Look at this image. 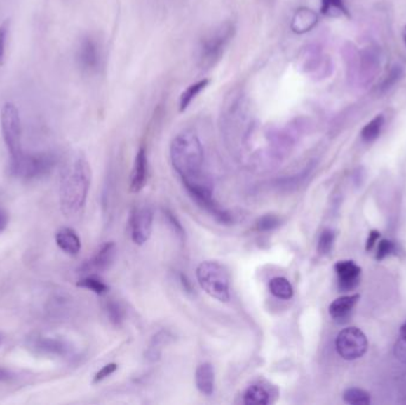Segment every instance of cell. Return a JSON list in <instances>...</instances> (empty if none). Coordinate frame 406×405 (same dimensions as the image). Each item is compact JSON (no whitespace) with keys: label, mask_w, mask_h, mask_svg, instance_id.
<instances>
[{"label":"cell","mask_w":406,"mask_h":405,"mask_svg":"<svg viewBox=\"0 0 406 405\" xmlns=\"http://www.w3.org/2000/svg\"><path fill=\"white\" fill-rule=\"evenodd\" d=\"M92 170L85 157H78L67 168L60 185V205L63 214L74 216L81 212L87 201Z\"/></svg>","instance_id":"obj_1"},{"label":"cell","mask_w":406,"mask_h":405,"mask_svg":"<svg viewBox=\"0 0 406 405\" xmlns=\"http://www.w3.org/2000/svg\"><path fill=\"white\" fill-rule=\"evenodd\" d=\"M170 159L182 182L201 181L203 147L193 131H184L175 137L170 147Z\"/></svg>","instance_id":"obj_2"},{"label":"cell","mask_w":406,"mask_h":405,"mask_svg":"<svg viewBox=\"0 0 406 405\" xmlns=\"http://www.w3.org/2000/svg\"><path fill=\"white\" fill-rule=\"evenodd\" d=\"M56 163L57 159L51 152H20L16 157H11L10 174L13 178L32 181L48 176L54 169Z\"/></svg>","instance_id":"obj_3"},{"label":"cell","mask_w":406,"mask_h":405,"mask_svg":"<svg viewBox=\"0 0 406 405\" xmlns=\"http://www.w3.org/2000/svg\"><path fill=\"white\" fill-rule=\"evenodd\" d=\"M196 278L209 296L224 303L231 300V278L227 269L220 263L202 262L196 269Z\"/></svg>","instance_id":"obj_4"},{"label":"cell","mask_w":406,"mask_h":405,"mask_svg":"<svg viewBox=\"0 0 406 405\" xmlns=\"http://www.w3.org/2000/svg\"><path fill=\"white\" fill-rule=\"evenodd\" d=\"M233 32L234 27L232 24L224 23L214 29L203 39L200 46V58H198L202 68H210L220 60L221 55L224 54V48L233 37Z\"/></svg>","instance_id":"obj_5"},{"label":"cell","mask_w":406,"mask_h":405,"mask_svg":"<svg viewBox=\"0 0 406 405\" xmlns=\"http://www.w3.org/2000/svg\"><path fill=\"white\" fill-rule=\"evenodd\" d=\"M183 185L190 197L193 199L198 207L205 209L209 215L213 216L214 219L220 224L229 225L232 223V215L226 209L220 207L217 201L214 200L212 188L202 181H186Z\"/></svg>","instance_id":"obj_6"},{"label":"cell","mask_w":406,"mask_h":405,"mask_svg":"<svg viewBox=\"0 0 406 405\" xmlns=\"http://www.w3.org/2000/svg\"><path fill=\"white\" fill-rule=\"evenodd\" d=\"M1 133L4 138L5 145L8 147L11 157H16L22 150V123H20V111L12 104L6 102L1 108Z\"/></svg>","instance_id":"obj_7"},{"label":"cell","mask_w":406,"mask_h":405,"mask_svg":"<svg viewBox=\"0 0 406 405\" xmlns=\"http://www.w3.org/2000/svg\"><path fill=\"white\" fill-rule=\"evenodd\" d=\"M335 346L341 358L346 360L359 359L367 351V338L359 328L349 327L337 334Z\"/></svg>","instance_id":"obj_8"},{"label":"cell","mask_w":406,"mask_h":405,"mask_svg":"<svg viewBox=\"0 0 406 405\" xmlns=\"http://www.w3.org/2000/svg\"><path fill=\"white\" fill-rule=\"evenodd\" d=\"M154 224V213L149 207H140L133 213L131 219V237L133 243L143 245L150 239Z\"/></svg>","instance_id":"obj_9"},{"label":"cell","mask_w":406,"mask_h":405,"mask_svg":"<svg viewBox=\"0 0 406 405\" xmlns=\"http://www.w3.org/2000/svg\"><path fill=\"white\" fill-rule=\"evenodd\" d=\"M76 58L81 69L87 73L97 72L101 62L100 46L97 41L92 37H85L82 39L78 48Z\"/></svg>","instance_id":"obj_10"},{"label":"cell","mask_w":406,"mask_h":405,"mask_svg":"<svg viewBox=\"0 0 406 405\" xmlns=\"http://www.w3.org/2000/svg\"><path fill=\"white\" fill-rule=\"evenodd\" d=\"M29 346L37 354L54 355V357H65L69 354L72 351V347L67 341L50 336H36L30 340Z\"/></svg>","instance_id":"obj_11"},{"label":"cell","mask_w":406,"mask_h":405,"mask_svg":"<svg viewBox=\"0 0 406 405\" xmlns=\"http://www.w3.org/2000/svg\"><path fill=\"white\" fill-rule=\"evenodd\" d=\"M335 272L337 276V286L341 291H352L359 286L361 277V267L352 260H342L335 264Z\"/></svg>","instance_id":"obj_12"},{"label":"cell","mask_w":406,"mask_h":405,"mask_svg":"<svg viewBox=\"0 0 406 405\" xmlns=\"http://www.w3.org/2000/svg\"><path fill=\"white\" fill-rule=\"evenodd\" d=\"M116 253V244L112 243V241L102 244L99 251L97 252V255L83 264L82 271L83 272H102V271L107 270L114 262Z\"/></svg>","instance_id":"obj_13"},{"label":"cell","mask_w":406,"mask_h":405,"mask_svg":"<svg viewBox=\"0 0 406 405\" xmlns=\"http://www.w3.org/2000/svg\"><path fill=\"white\" fill-rule=\"evenodd\" d=\"M195 384L198 390L205 396H212L215 390V372L213 365L203 363L198 365L195 372Z\"/></svg>","instance_id":"obj_14"},{"label":"cell","mask_w":406,"mask_h":405,"mask_svg":"<svg viewBox=\"0 0 406 405\" xmlns=\"http://www.w3.org/2000/svg\"><path fill=\"white\" fill-rule=\"evenodd\" d=\"M147 178V156L143 147L135 154V166L132 171L131 192L138 193L143 190Z\"/></svg>","instance_id":"obj_15"},{"label":"cell","mask_w":406,"mask_h":405,"mask_svg":"<svg viewBox=\"0 0 406 405\" xmlns=\"http://www.w3.org/2000/svg\"><path fill=\"white\" fill-rule=\"evenodd\" d=\"M56 244L57 246L66 252L67 255H76L81 250V240L79 238L78 233L73 228H61L56 233Z\"/></svg>","instance_id":"obj_16"},{"label":"cell","mask_w":406,"mask_h":405,"mask_svg":"<svg viewBox=\"0 0 406 405\" xmlns=\"http://www.w3.org/2000/svg\"><path fill=\"white\" fill-rule=\"evenodd\" d=\"M360 296L356 295H349V296H342L335 300V301L329 305V314L335 321H342L349 319V315L352 314L353 309L356 307V302L359 301Z\"/></svg>","instance_id":"obj_17"},{"label":"cell","mask_w":406,"mask_h":405,"mask_svg":"<svg viewBox=\"0 0 406 405\" xmlns=\"http://www.w3.org/2000/svg\"><path fill=\"white\" fill-rule=\"evenodd\" d=\"M318 24V15L309 8H301L295 13L291 29L296 34H304Z\"/></svg>","instance_id":"obj_18"},{"label":"cell","mask_w":406,"mask_h":405,"mask_svg":"<svg viewBox=\"0 0 406 405\" xmlns=\"http://www.w3.org/2000/svg\"><path fill=\"white\" fill-rule=\"evenodd\" d=\"M269 288L273 296L280 300H290L294 296V288L285 277H275L269 283Z\"/></svg>","instance_id":"obj_19"},{"label":"cell","mask_w":406,"mask_h":405,"mask_svg":"<svg viewBox=\"0 0 406 405\" xmlns=\"http://www.w3.org/2000/svg\"><path fill=\"white\" fill-rule=\"evenodd\" d=\"M244 403L248 405L269 404L270 394L263 385H251L245 391Z\"/></svg>","instance_id":"obj_20"},{"label":"cell","mask_w":406,"mask_h":405,"mask_svg":"<svg viewBox=\"0 0 406 405\" xmlns=\"http://www.w3.org/2000/svg\"><path fill=\"white\" fill-rule=\"evenodd\" d=\"M208 85V79H203V80H200V81L196 82V84L190 85L189 87L181 94V97H180V111L184 112L187 108H188V106L191 104V101L198 97V94Z\"/></svg>","instance_id":"obj_21"},{"label":"cell","mask_w":406,"mask_h":405,"mask_svg":"<svg viewBox=\"0 0 406 405\" xmlns=\"http://www.w3.org/2000/svg\"><path fill=\"white\" fill-rule=\"evenodd\" d=\"M384 126V117L381 114L375 117L374 119H372L370 123L363 128L361 131V138L366 143H371L374 142L375 139L378 138L381 132V128Z\"/></svg>","instance_id":"obj_22"},{"label":"cell","mask_w":406,"mask_h":405,"mask_svg":"<svg viewBox=\"0 0 406 405\" xmlns=\"http://www.w3.org/2000/svg\"><path fill=\"white\" fill-rule=\"evenodd\" d=\"M321 12L322 15H328V17L349 15L344 0H322Z\"/></svg>","instance_id":"obj_23"},{"label":"cell","mask_w":406,"mask_h":405,"mask_svg":"<svg viewBox=\"0 0 406 405\" xmlns=\"http://www.w3.org/2000/svg\"><path fill=\"white\" fill-rule=\"evenodd\" d=\"M78 286L90 290L97 295H104L109 291V286H106L97 276H87V277L82 278L79 281Z\"/></svg>","instance_id":"obj_24"},{"label":"cell","mask_w":406,"mask_h":405,"mask_svg":"<svg viewBox=\"0 0 406 405\" xmlns=\"http://www.w3.org/2000/svg\"><path fill=\"white\" fill-rule=\"evenodd\" d=\"M344 399L346 403L353 405H365L371 401V397L366 391L356 389V387L344 391Z\"/></svg>","instance_id":"obj_25"},{"label":"cell","mask_w":406,"mask_h":405,"mask_svg":"<svg viewBox=\"0 0 406 405\" xmlns=\"http://www.w3.org/2000/svg\"><path fill=\"white\" fill-rule=\"evenodd\" d=\"M334 240H335V234H334L333 231L325 230V231L322 232L318 244V253L322 255H328L333 248Z\"/></svg>","instance_id":"obj_26"},{"label":"cell","mask_w":406,"mask_h":405,"mask_svg":"<svg viewBox=\"0 0 406 405\" xmlns=\"http://www.w3.org/2000/svg\"><path fill=\"white\" fill-rule=\"evenodd\" d=\"M279 225H280V219L278 216L266 214L258 219V221L255 223V228L260 232H269L278 227Z\"/></svg>","instance_id":"obj_27"},{"label":"cell","mask_w":406,"mask_h":405,"mask_svg":"<svg viewBox=\"0 0 406 405\" xmlns=\"http://www.w3.org/2000/svg\"><path fill=\"white\" fill-rule=\"evenodd\" d=\"M8 31H10V20H4L0 24V67L4 66Z\"/></svg>","instance_id":"obj_28"},{"label":"cell","mask_w":406,"mask_h":405,"mask_svg":"<svg viewBox=\"0 0 406 405\" xmlns=\"http://www.w3.org/2000/svg\"><path fill=\"white\" fill-rule=\"evenodd\" d=\"M395 251V244L390 241V240H381L379 245H378V252H377V259L378 260H383L388 255H392Z\"/></svg>","instance_id":"obj_29"},{"label":"cell","mask_w":406,"mask_h":405,"mask_svg":"<svg viewBox=\"0 0 406 405\" xmlns=\"http://www.w3.org/2000/svg\"><path fill=\"white\" fill-rule=\"evenodd\" d=\"M116 369H118V365L116 364H107V365H104L102 369H101L99 372H97V375L94 376L93 378V384H97V383L102 382L104 379L107 378L109 376L113 375L114 372H116Z\"/></svg>","instance_id":"obj_30"},{"label":"cell","mask_w":406,"mask_h":405,"mask_svg":"<svg viewBox=\"0 0 406 405\" xmlns=\"http://www.w3.org/2000/svg\"><path fill=\"white\" fill-rule=\"evenodd\" d=\"M107 309H109V315L111 317V320L113 322H116V324H119L120 321H121V309H120L119 305L114 303V302H111Z\"/></svg>","instance_id":"obj_31"},{"label":"cell","mask_w":406,"mask_h":405,"mask_svg":"<svg viewBox=\"0 0 406 405\" xmlns=\"http://www.w3.org/2000/svg\"><path fill=\"white\" fill-rule=\"evenodd\" d=\"M395 354L399 359L406 360V341L400 338L398 344L395 346Z\"/></svg>","instance_id":"obj_32"},{"label":"cell","mask_w":406,"mask_h":405,"mask_svg":"<svg viewBox=\"0 0 406 405\" xmlns=\"http://www.w3.org/2000/svg\"><path fill=\"white\" fill-rule=\"evenodd\" d=\"M379 237L380 233L378 231H372L371 233H370L367 245H366V250H367V251L368 250H372V248H373V246H374L377 241H378V239H379Z\"/></svg>","instance_id":"obj_33"},{"label":"cell","mask_w":406,"mask_h":405,"mask_svg":"<svg viewBox=\"0 0 406 405\" xmlns=\"http://www.w3.org/2000/svg\"><path fill=\"white\" fill-rule=\"evenodd\" d=\"M167 218L168 219H169V220H170L171 224H172V227L175 228V232H176V233H178V236L183 237V228L182 226H181V225L178 224L177 219H176V218H175V216L172 215V214H170V213L168 212H167Z\"/></svg>","instance_id":"obj_34"},{"label":"cell","mask_w":406,"mask_h":405,"mask_svg":"<svg viewBox=\"0 0 406 405\" xmlns=\"http://www.w3.org/2000/svg\"><path fill=\"white\" fill-rule=\"evenodd\" d=\"M8 213L3 211V209H0V233L1 232H4L8 227Z\"/></svg>","instance_id":"obj_35"},{"label":"cell","mask_w":406,"mask_h":405,"mask_svg":"<svg viewBox=\"0 0 406 405\" xmlns=\"http://www.w3.org/2000/svg\"><path fill=\"white\" fill-rule=\"evenodd\" d=\"M12 378V373L10 371L5 370L3 367H0V382H8Z\"/></svg>","instance_id":"obj_36"},{"label":"cell","mask_w":406,"mask_h":405,"mask_svg":"<svg viewBox=\"0 0 406 405\" xmlns=\"http://www.w3.org/2000/svg\"><path fill=\"white\" fill-rule=\"evenodd\" d=\"M400 338L406 341V321L402 324V327H400Z\"/></svg>","instance_id":"obj_37"},{"label":"cell","mask_w":406,"mask_h":405,"mask_svg":"<svg viewBox=\"0 0 406 405\" xmlns=\"http://www.w3.org/2000/svg\"><path fill=\"white\" fill-rule=\"evenodd\" d=\"M402 39H404V42H405L406 46V27H404V30H402Z\"/></svg>","instance_id":"obj_38"},{"label":"cell","mask_w":406,"mask_h":405,"mask_svg":"<svg viewBox=\"0 0 406 405\" xmlns=\"http://www.w3.org/2000/svg\"><path fill=\"white\" fill-rule=\"evenodd\" d=\"M3 341H4V336H3V334L0 333V346L3 345Z\"/></svg>","instance_id":"obj_39"}]
</instances>
